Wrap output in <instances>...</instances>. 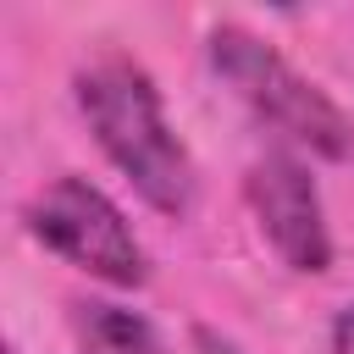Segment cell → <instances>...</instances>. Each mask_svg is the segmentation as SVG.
<instances>
[{
    "instance_id": "obj_6",
    "label": "cell",
    "mask_w": 354,
    "mask_h": 354,
    "mask_svg": "<svg viewBox=\"0 0 354 354\" xmlns=\"http://www.w3.org/2000/svg\"><path fill=\"white\" fill-rule=\"evenodd\" d=\"M194 348L199 354H249V348H238L227 332H216V326H194Z\"/></svg>"
},
{
    "instance_id": "obj_2",
    "label": "cell",
    "mask_w": 354,
    "mask_h": 354,
    "mask_svg": "<svg viewBox=\"0 0 354 354\" xmlns=\"http://www.w3.org/2000/svg\"><path fill=\"white\" fill-rule=\"evenodd\" d=\"M210 66L282 138L304 144L321 160H348L354 155V122L343 116V105L321 83H310L271 39H260L238 22H216L210 28Z\"/></svg>"
},
{
    "instance_id": "obj_1",
    "label": "cell",
    "mask_w": 354,
    "mask_h": 354,
    "mask_svg": "<svg viewBox=\"0 0 354 354\" xmlns=\"http://www.w3.org/2000/svg\"><path fill=\"white\" fill-rule=\"evenodd\" d=\"M77 111L94 133V144L111 155V166L138 188V199L160 216H188L199 194V171L177 127L166 122L155 77L133 55H100L72 77Z\"/></svg>"
},
{
    "instance_id": "obj_7",
    "label": "cell",
    "mask_w": 354,
    "mask_h": 354,
    "mask_svg": "<svg viewBox=\"0 0 354 354\" xmlns=\"http://www.w3.org/2000/svg\"><path fill=\"white\" fill-rule=\"evenodd\" d=\"M332 354H354V304L332 315Z\"/></svg>"
},
{
    "instance_id": "obj_4",
    "label": "cell",
    "mask_w": 354,
    "mask_h": 354,
    "mask_svg": "<svg viewBox=\"0 0 354 354\" xmlns=\"http://www.w3.org/2000/svg\"><path fill=\"white\" fill-rule=\"evenodd\" d=\"M243 199L254 210L260 238L277 249V260L299 277H321L332 266V227L321 210V188L310 177V166L288 149L260 155L243 171Z\"/></svg>"
},
{
    "instance_id": "obj_5",
    "label": "cell",
    "mask_w": 354,
    "mask_h": 354,
    "mask_svg": "<svg viewBox=\"0 0 354 354\" xmlns=\"http://www.w3.org/2000/svg\"><path fill=\"white\" fill-rule=\"evenodd\" d=\"M72 326H77V354H166L160 332L127 304L88 299V304H77Z\"/></svg>"
},
{
    "instance_id": "obj_3",
    "label": "cell",
    "mask_w": 354,
    "mask_h": 354,
    "mask_svg": "<svg viewBox=\"0 0 354 354\" xmlns=\"http://www.w3.org/2000/svg\"><path fill=\"white\" fill-rule=\"evenodd\" d=\"M22 221L50 254H61L66 266H77L111 288H144L149 282V254H144L138 232L127 227L116 199L77 171L39 188L22 210Z\"/></svg>"
}]
</instances>
